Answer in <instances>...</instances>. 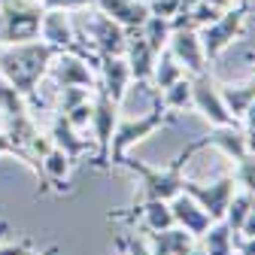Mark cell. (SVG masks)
Here are the masks:
<instances>
[{"label": "cell", "instance_id": "18", "mask_svg": "<svg viewBox=\"0 0 255 255\" xmlns=\"http://www.w3.org/2000/svg\"><path fill=\"white\" fill-rule=\"evenodd\" d=\"M155 58H158V55L149 49V43L143 40L140 30H131V34H128V46H125V61H128V67H131V79H134V82L149 85Z\"/></svg>", "mask_w": 255, "mask_h": 255}, {"label": "cell", "instance_id": "22", "mask_svg": "<svg viewBox=\"0 0 255 255\" xmlns=\"http://www.w3.org/2000/svg\"><path fill=\"white\" fill-rule=\"evenodd\" d=\"M201 246L207 255H234V231L228 228V222L225 219L213 222L201 234Z\"/></svg>", "mask_w": 255, "mask_h": 255}, {"label": "cell", "instance_id": "14", "mask_svg": "<svg viewBox=\"0 0 255 255\" xmlns=\"http://www.w3.org/2000/svg\"><path fill=\"white\" fill-rule=\"evenodd\" d=\"M170 204V213H173V222H176V225L182 228V231H188L191 237H201L210 225H213V219H210V213L195 201V198H188L185 195V191H179V195L176 198H170L167 201Z\"/></svg>", "mask_w": 255, "mask_h": 255}, {"label": "cell", "instance_id": "10", "mask_svg": "<svg viewBox=\"0 0 255 255\" xmlns=\"http://www.w3.org/2000/svg\"><path fill=\"white\" fill-rule=\"evenodd\" d=\"M88 37H91V49L98 52L101 58L107 55H125V46H128V30L122 24H116L110 15L94 9L91 18H88Z\"/></svg>", "mask_w": 255, "mask_h": 255}, {"label": "cell", "instance_id": "17", "mask_svg": "<svg viewBox=\"0 0 255 255\" xmlns=\"http://www.w3.org/2000/svg\"><path fill=\"white\" fill-rule=\"evenodd\" d=\"M76 164L70 161L67 155H64L58 146H52L43 158H40V188L52 185L58 195H67L70 191V170Z\"/></svg>", "mask_w": 255, "mask_h": 255}, {"label": "cell", "instance_id": "3", "mask_svg": "<svg viewBox=\"0 0 255 255\" xmlns=\"http://www.w3.org/2000/svg\"><path fill=\"white\" fill-rule=\"evenodd\" d=\"M179 116L173 110H167L161 101L155 98V107L146 113V116H137V119H125L116 125V131H113V143H110V164H119L122 161V155H128V149H131L134 143L152 137L155 131H161V128H170L176 125Z\"/></svg>", "mask_w": 255, "mask_h": 255}, {"label": "cell", "instance_id": "6", "mask_svg": "<svg viewBox=\"0 0 255 255\" xmlns=\"http://www.w3.org/2000/svg\"><path fill=\"white\" fill-rule=\"evenodd\" d=\"M119 125V104L98 85L91 94V134H94V161L98 167H110V143Z\"/></svg>", "mask_w": 255, "mask_h": 255}, {"label": "cell", "instance_id": "21", "mask_svg": "<svg viewBox=\"0 0 255 255\" xmlns=\"http://www.w3.org/2000/svg\"><path fill=\"white\" fill-rule=\"evenodd\" d=\"M219 94H222V101H225V107H228V113L237 119V122H243V116H246V110L252 107V101H255V79L252 82H231V85H219Z\"/></svg>", "mask_w": 255, "mask_h": 255}, {"label": "cell", "instance_id": "36", "mask_svg": "<svg viewBox=\"0 0 255 255\" xmlns=\"http://www.w3.org/2000/svg\"><path fill=\"white\" fill-rule=\"evenodd\" d=\"M58 252H61L58 246H49V249H43V252H34V249H24L21 255H58Z\"/></svg>", "mask_w": 255, "mask_h": 255}, {"label": "cell", "instance_id": "33", "mask_svg": "<svg viewBox=\"0 0 255 255\" xmlns=\"http://www.w3.org/2000/svg\"><path fill=\"white\" fill-rule=\"evenodd\" d=\"M3 155H12V158H18V149H15V143L3 134V131H0V158H3Z\"/></svg>", "mask_w": 255, "mask_h": 255}, {"label": "cell", "instance_id": "28", "mask_svg": "<svg viewBox=\"0 0 255 255\" xmlns=\"http://www.w3.org/2000/svg\"><path fill=\"white\" fill-rule=\"evenodd\" d=\"M234 182H237L240 188H246V191H252V195H255V158H252V155H243L240 161H237V167H234Z\"/></svg>", "mask_w": 255, "mask_h": 255}, {"label": "cell", "instance_id": "27", "mask_svg": "<svg viewBox=\"0 0 255 255\" xmlns=\"http://www.w3.org/2000/svg\"><path fill=\"white\" fill-rule=\"evenodd\" d=\"M94 88H58V101H55V113H70L73 107H79L82 101L91 98Z\"/></svg>", "mask_w": 255, "mask_h": 255}, {"label": "cell", "instance_id": "39", "mask_svg": "<svg viewBox=\"0 0 255 255\" xmlns=\"http://www.w3.org/2000/svg\"><path fill=\"white\" fill-rule=\"evenodd\" d=\"M185 255H207V252H204V246H191Z\"/></svg>", "mask_w": 255, "mask_h": 255}, {"label": "cell", "instance_id": "30", "mask_svg": "<svg viewBox=\"0 0 255 255\" xmlns=\"http://www.w3.org/2000/svg\"><path fill=\"white\" fill-rule=\"evenodd\" d=\"M116 249L125 252V255H155V252L146 246V240H140L137 234H131V237H119V240H116Z\"/></svg>", "mask_w": 255, "mask_h": 255}, {"label": "cell", "instance_id": "24", "mask_svg": "<svg viewBox=\"0 0 255 255\" xmlns=\"http://www.w3.org/2000/svg\"><path fill=\"white\" fill-rule=\"evenodd\" d=\"M140 34H143V40L149 43V49H152L155 55H158V52H164V49H167V40H170V34H173L170 18L149 15V18L143 21V27H140Z\"/></svg>", "mask_w": 255, "mask_h": 255}, {"label": "cell", "instance_id": "32", "mask_svg": "<svg viewBox=\"0 0 255 255\" xmlns=\"http://www.w3.org/2000/svg\"><path fill=\"white\" fill-rule=\"evenodd\" d=\"M237 234L240 237H255V204L249 207V213H246V219H243V225H240Z\"/></svg>", "mask_w": 255, "mask_h": 255}, {"label": "cell", "instance_id": "26", "mask_svg": "<svg viewBox=\"0 0 255 255\" xmlns=\"http://www.w3.org/2000/svg\"><path fill=\"white\" fill-rule=\"evenodd\" d=\"M252 204H255V195H252V191H246V188H240V191H234V195H231L228 210H225V222H228V228L234 234L240 231V225H243V219H246V213H249Z\"/></svg>", "mask_w": 255, "mask_h": 255}, {"label": "cell", "instance_id": "16", "mask_svg": "<svg viewBox=\"0 0 255 255\" xmlns=\"http://www.w3.org/2000/svg\"><path fill=\"white\" fill-rule=\"evenodd\" d=\"M101 79H98V85L110 94V98L122 107V101H125V94H128V85H131L134 79H131V67H128V61H125V55H107V58H101Z\"/></svg>", "mask_w": 255, "mask_h": 255}, {"label": "cell", "instance_id": "1", "mask_svg": "<svg viewBox=\"0 0 255 255\" xmlns=\"http://www.w3.org/2000/svg\"><path fill=\"white\" fill-rule=\"evenodd\" d=\"M55 55H58V49L43 43V40L0 46V79H6L27 101L30 94L40 91V82L46 79L49 64H52Z\"/></svg>", "mask_w": 255, "mask_h": 255}, {"label": "cell", "instance_id": "34", "mask_svg": "<svg viewBox=\"0 0 255 255\" xmlns=\"http://www.w3.org/2000/svg\"><path fill=\"white\" fill-rule=\"evenodd\" d=\"M243 140H246V155L255 158V128H252V125L243 128Z\"/></svg>", "mask_w": 255, "mask_h": 255}, {"label": "cell", "instance_id": "38", "mask_svg": "<svg viewBox=\"0 0 255 255\" xmlns=\"http://www.w3.org/2000/svg\"><path fill=\"white\" fill-rule=\"evenodd\" d=\"M6 231H9V222H0V243H3V237H6Z\"/></svg>", "mask_w": 255, "mask_h": 255}, {"label": "cell", "instance_id": "12", "mask_svg": "<svg viewBox=\"0 0 255 255\" xmlns=\"http://www.w3.org/2000/svg\"><path fill=\"white\" fill-rule=\"evenodd\" d=\"M49 140H52V146H58L64 155H67L73 164H79L85 155H91V152H94V140L79 137V131H76V128H73L67 119H64L61 113H55V119H52Z\"/></svg>", "mask_w": 255, "mask_h": 255}, {"label": "cell", "instance_id": "7", "mask_svg": "<svg viewBox=\"0 0 255 255\" xmlns=\"http://www.w3.org/2000/svg\"><path fill=\"white\" fill-rule=\"evenodd\" d=\"M191 107H195L213 128H228V125H240L225 101H222V94H219V82L213 79V73H198V76H191Z\"/></svg>", "mask_w": 255, "mask_h": 255}, {"label": "cell", "instance_id": "15", "mask_svg": "<svg viewBox=\"0 0 255 255\" xmlns=\"http://www.w3.org/2000/svg\"><path fill=\"white\" fill-rule=\"evenodd\" d=\"M94 9L110 15L116 24H122L128 30V34H131V30H140L143 21L152 15L146 0H94Z\"/></svg>", "mask_w": 255, "mask_h": 255}, {"label": "cell", "instance_id": "8", "mask_svg": "<svg viewBox=\"0 0 255 255\" xmlns=\"http://www.w3.org/2000/svg\"><path fill=\"white\" fill-rule=\"evenodd\" d=\"M46 76H52L55 88H98L94 67L76 52H58Z\"/></svg>", "mask_w": 255, "mask_h": 255}, {"label": "cell", "instance_id": "2", "mask_svg": "<svg viewBox=\"0 0 255 255\" xmlns=\"http://www.w3.org/2000/svg\"><path fill=\"white\" fill-rule=\"evenodd\" d=\"M195 152H201V149H198L195 140H191L167 167H149V164L137 161V158L122 155L119 167H128L134 176H140V198H137L134 207L149 204V201H170V198H176L179 191H182V179H185V176H182V167L188 164V158L195 155Z\"/></svg>", "mask_w": 255, "mask_h": 255}, {"label": "cell", "instance_id": "5", "mask_svg": "<svg viewBox=\"0 0 255 255\" xmlns=\"http://www.w3.org/2000/svg\"><path fill=\"white\" fill-rule=\"evenodd\" d=\"M249 3H234L231 9H225L216 21H210L207 27L198 30V37H201V46H204V55L207 61L219 58L222 52H225L240 34H243V24H246V15H249Z\"/></svg>", "mask_w": 255, "mask_h": 255}, {"label": "cell", "instance_id": "37", "mask_svg": "<svg viewBox=\"0 0 255 255\" xmlns=\"http://www.w3.org/2000/svg\"><path fill=\"white\" fill-rule=\"evenodd\" d=\"M243 122H246V125H252V128H255V101H252V107H249V110H246V116H243Z\"/></svg>", "mask_w": 255, "mask_h": 255}, {"label": "cell", "instance_id": "9", "mask_svg": "<svg viewBox=\"0 0 255 255\" xmlns=\"http://www.w3.org/2000/svg\"><path fill=\"white\" fill-rule=\"evenodd\" d=\"M182 191L188 198H195L213 222L219 219H225V210H228V201L231 195L237 191V182H234V173H225V176H219L216 182L210 185H201V182H191V179H182Z\"/></svg>", "mask_w": 255, "mask_h": 255}, {"label": "cell", "instance_id": "29", "mask_svg": "<svg viewBox=\"0 0 255 255\" xmlns=\"http://www.w3.org/2000/svg\"><path fill=\"white\" fill-rule=\"evenodd\" d=\"M91 94H94V91H91ZM61 116L67 119V122H70V125L76 128V131H82V128H88V125H91V98H88V101H82L79 107H73L70 113H61Z\"/></svg>", "mask_w": 255, "mask_h": 255}, {"label": "cell", "instance_id": "35", "mask_svg": "<svg viewBox=\"0 0 255 255\" xmlns=\"http://www.w3.org/2000/svg\"><path fill=\"white\" fill-rule=\"evenodd\" d=\"M207 3H210V6H216L219 12H225V9H231V6L237 3V0H207Z\"/></svg>", "mask_w": 255, "mask_h": 255}, {"label": "cell", "instance_id": "11", "mask_svg": "<svg viewBox=\"0 0 255 255\" xmlns=\"http://www.w3.org/2000/svg\"><path fill=\"white\" fill-rule=\"evenodd\" d=\"M167 49L170 55L182 64V70L188 76H198V73H207V55H204V46H201V37L198 30H173L170 40H167Z\"/></svg>", "mask_w": 255, "mask_h": 255}, {"label": "cell", "instance_id": "13", "mask_svg": "<svg viewBox=\"0 0 255 255\" xmlns=\"http://www.w3.org/2000/svg\"><path fill=\"white\" fill-rule=\"evenodd\" d=\"M40 40L55 46L58 52H76L79 40H76V30L70 24V15L64 9H46L43 21H40Z\"/></svg>", "mask_w": 255, "mask_h": 255}, {"label": "cell", "instance_id": "23", "mask_svg": "<svg viewBox=\"0 0 255 255\" xmlns=\"http://www.w3.org/2000/svg\"><path fill=\"white\" fill-rule=\"evenodd\" d=\"M185 76V70H182V64L170 55V49H164V52H158V58H155V67H152V85L158 88V91H164V88H170L176 79H182Z\"/></svg>", "mask_w": 255, "mask_h": 255}, {"label": "cell", "instance_id": "20", "mask_svg": "<svg viewBox=\"0 0 255 255\" xmlns=\"http://www.w3.org/2000/svg\"><path fill=\"white\" fill-rule=\"evenodd\" d=\"M155 255H185L195 246V237L188 231H182L179 225L164 228V231H149V243H146Z\"/></svg>", "mask_w": 255, "mask_h": 255}, {"label": "cell", "instance_id": "31", "mask_svg": "<svg viewBox=\"0 0 255 255\" xmlns=\"http://www.w3.org/2000/svg\"><path fill=\"white\" fill-rule=\"evenodd\" d=\"M149 3V12L152 15H161V18H173L182 6V0H146Z\"/></svg>", "mask_w": 255, "mask_h": 255}, {"label": "cell", "instance_id": "19", "mask_svg": "<svg viewBox=\"0 0 255 255\" xmlns=\"http://www.w3.org/2000/svg\"><path fill=\"white\" fill-rule=\"evenodd\" d=\"M198 149H207V146H216L219 152H225L228 158L240 161L246 155V140H243V128L240 125H228V128H213L207 137H198L195 140Z\"/></svg>", "mask_w": 255, "mask_h": 255}, {"label": "cell", "instance_id": "25", "mask_svg": "<svg viewBox=\"0 0 255 255\" xmlns=\"http://www.w3.org/2000/svg\"><path fill=\"white\" fill-rule=\"evenodd\" d=\"M155 98L161 101L167 110H173V113H179V110L191 107V76L176 79V82H173L170 88H164V91H155Z\"/></svg>", "mask_w": 255, "mask_h": 255}, {"label": "cell", "instance_id": "4", "mask_svg": "<svg viewBox=\"0 0 255 255\" xmlns=\"http://www.w3.org/2000/svg\"><path fill=\"white\" fill-rule=\"evenodd\" d=\"M43 12L40 0H0V46L40 40Z\"/></svg>", "mask_w": 255, "mask_h": 255}]
</instances>
